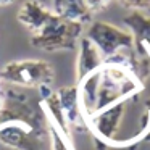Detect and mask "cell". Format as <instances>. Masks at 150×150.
Masks as SVG:
<instances>
[{
    "label": "cell",
    "instance_id": "obj_7",
    "mask_svg": "<svg viewBox=\"0 0 150 150\" xmlns=\"http://www.w3.org/2000/svg\"><path fill=\"white\" fill-rule=\"evenodd\" d=\"M79 52H78V62H76V84L81 82L84 78L97 71L103 65V57L100 50L95 47V44L86 36H82L78 42Z\"/></svg>",
    "mask_w": 150,
    "mask_h": 150
},
{
    "label": "cell",
    "instance_id": "obj_1",
    "mask_svg": "<svg viewBox=\"0 0 150 150\" xmlns=\"http://www.w3.org/2000/svg\"><path fill=\"white\" fill-rule=\"evenodd\" d=\"M79 103L86 121L92 115L120 102L137 98L144 91V82L116 60H105L103 65L78 82Z\"/></svg>",
    "mask_w": 150,
    "mask_h": 150
},
{
    "label": "cell",
    "instance_id": "obj_13",
    "mask_svg": "<svg viewBox=\"0 0 150 150\" xmlns=\"http://www.w3.org/2000/svg\"><path fill=\"white\" fill-rule=\"evenodd\" d=\"M15 2H16V0H0V7H10Z\"/></svg>",
    "mask_w": 150,
    "mask_h": 150
},
{
    "label": "cell",
    "instance_id": "obj_2",
    "mask_svg": "<svg viewBox=\"0 0 150 150\" xmlns=\"http://www.w3.org/2000/svg\"><path fill=\"white\" fill-rule=\"evenodd\" d=\"M53 81H55V69L45 60H13L0 68V82L21 89L39 91L42 87H52Z\"/></svg>",
    "mask_w": 150,
    "mask_h": 150
},
{
    "label": "cell",
    "instance_id": "obj_10",
    "mask_svg": "<svg viewBox=\"0 0 150 150\" xmlns=\"http://www.w3.org/2000/svg\"><path fill=\"white\" fill-rule=\"evenodd\" d=\"M86 2V7L89 8L92 15L97 13V11H102L108 4H110V0H84Z\"/></svg>",
    "mask_w": 150,
    "mask_h": 150
},
{
    "label": "cell",
    "instance_id": "obj_5",
    "mask_svg": "<svg viewBox=\"0 0 150 150\" xmlns=\"http://www.w3.org/2000/svg\"><path fill=\"white\" fill-rule=\"evenodd\" d=\"M86 37L91 39L100 50L103 60L118 55L123 50H129L134 47V36L127 31H123L113 24L97 21L89 26Z\"/></svg>",
    "mask_w": 150,
    "mask_h": 150
},
{
    "label": "cell",
    "instance_id": "obj_4",
    "mask_svg": "<svg viewBox=\"0 0 150 150\" xmlns=\"http://www.w3.org/2000/svg\"><path fill=\"white\" fill-rule=\"evenodd\" d=\"M127 110V102H120L98 113L87 118L89 132H92L94 139L110 145L111 149H116L120 142V131L121 124L124 121Z\"/></svg>",
    "mask_w": 150,
    "mask_h": 150
},
{
    "label": "cell",
    "instance_id": "obj_16",
    "mask_svg": "<svg viewBox=\"0 0 150 150\" xmlns=\"http://www.w3.org/2000/svg\"><path fill=\"white\" fill-rule=\"evenodd\" d=\"M0 84H2V82H0Z\"/></svg>",
    "mask_w": 150,
    "mask_h": 150
},
{
    "label": "cell",
    "instance_id": "obj_9",
    "mask_svg": "<svg viewBox=\"0 0 150 150\" xmlns=\"http://www.w3.org/2000/svg\"><path fill=\"white\" fill-rule=\"evenodd\" d=\"M126 23L134 31L136 36H139L144 42L150 45V16L139 13V11H134L126 18Z\"/></svg>",
    "mask_w": 150,
    "mask_h": 150
},
{
    "label": "cell",
    "instance_id": "obj_14",
    "mask_svg": "<svg viewBox=\"0 0 150 150\" xmlns=\"http://www.w3.org/2000/svg\"><path fill=\"white\" fill-rule=\"evenodd\" d=\"M4 105H5V98H4V95H2V92H0V110L4 108Z\"/></svg>",
    "mask_w": 150,
    "mask_h": 150
},
{
    "label": "cell",
    "instance_id": "obj_3",
    "mask_svg": "<svg viewBox=\"0 0 150 150\" xmlns=\"http://www.w3.org/2000/svg\"><path fill=\"white\" fill-rule=\"evenodd\" d=\"M82 31L84 24L69 21L57 13V16L39 34L31 36L29 42L33 47L44 52L73 50L82 37Z\"/></svg>",
    "mask_w": 150,
    "mask_h": 150
},
{
    "label": "cell",
    "instance_id": "obj_15",
    "mask_svg": "<svg viewBox=\"0 0 150 150\" xmlns=\"http://www.w3.org/2000/svg\"><path fill=\"white\" fill-rule=\"evenodd\" d=\"M0 150H10V149H7V147H4L2 144H0Z\"/></svg>",
    "mask_w": 150,
    "mask_h": 150
},
{
    "label": "cell",
    "instance_id": "obj_11",
    "mask_svg": "<svg viewBox=\"0 0 150 150\" xmlns=\"http://www.w3.org/2000/svg\"><path fill=\"white\" fill-rule=\"evenodd\" d=\"M94 150H115V149H111L110 145H107V144L100 142V140L94 139Z\"/></svg>",
    "mask_w": 150,
    "mask_h": 150
},
{
    "label": "cell",
    "instance_id": "obj_6",
    "mask_svg": "<svg viewBox=\"0 0 150 150\" xmlns=\"http://www.w3.org/2000/svg\"><path fill=\"white\" fill-rule=\"evenodd\" d=\"M57 13L53 8H49L45 4H42L40 0H26L23 2L16 13V20L31 31V34H39L53 18Z\"/></svg>",
    "mask_w": 150,
    "mask_h": 150
},
{
    "label": "cell",
    "instance_id": "obj_12",
    "mask_svg": "<svg viewBox=\"0 0 150 150\" xmlns=\"http://www.w3.org/2000/svg\"><path fill=\"white\" fill-rule=\"evenodd\" d=\"M63 2H65V0H53V11H55V13L60 10V7L63 5Z\"/></svg>",
    "mask_w": 150,
    "mask_h": 150
},
{
    "label": "cell",
    "instance_id": "obj_8",
    "mask_svg": "<svg viewBox=\"0 0 150 150\" xmlns=\"http://www.w3.org/2000/svg\"><path fill=\"white\" fill-rule=\"evenodd\" d=\"M57 13L60 16L66 18V20L74 21V23H81V24H87L92 18V13L86 7L84 0H65Z\"/></svg>",
    "mask_w": 150,
    "mask_h": 150
}]
</instances>
